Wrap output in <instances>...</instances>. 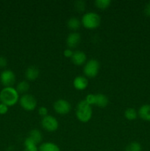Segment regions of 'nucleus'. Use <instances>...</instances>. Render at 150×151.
Instances as JSON below:
<instances>
[{
  "instance_id": "nucleus-1",
  "label": "nucleus",
  "mask_w": 150,
  "mask_h": 151,
  "mask_svg": "<svg viewBox=\"0 0 150 151\" xmlns=\"http://www.w3.org/2000/svg\"><path fill=\"white\" fill-rule=\"evenodd\" d=\"M19 98V92L13 87H4L0 91V102L8 107L16 105Z\"/></svg>"
},
{
  "instance_id": "nucleus-2",
  "label": "nucleus",
  "mask_w": 150,
  "mask_h": 151,
  "mask_svg": "<svg viewBox=\"0 0 150 151\" xmlns=\"http://www.w3.org/2000/svg\"><path fill=\"white\" fill-rule=\"evenodd\" d=\"M93 115L91 106H90L85 100H81L76 106V116L81 122H88L91 120Z\"/></svg>"
},
{
  "instance_id": "nucleus-3",
  "label": "nucleus",
  "mask_w": 150,
  "mask_h": 151,
  "mask_svg": "<svg viewBox=\"0 0 150 151\" xmlns=\"http://www.w3.org/2000/svg\"><path fill=\"white\" fill-rule=\"evenodd\" d=\"M81 23L86 29H96L99 27L101 24V17L98 13L94 12H88L82 16Z\"/></svg>"
},
{
  "instance_id": "nucleus-4",
  "label": "nucleus",
  "mask_w": 150,
  "mask_h": 151,
  "mask_svg": "<svg viewBox=\"0 0 150 151\" xmlns=\"http://www.w3.org/2000/svg\"><path fill=\"white\" fill-rule=\"evenodd\" d=\"M99 63L96 59H91L88 60L84 65L83 72L85 77L89 78H94L98 75L99 71Z\"/></svg>"
},
{
  "instance_id": "nucleus-5",
  "label": "nucleus",
  "mask_w": 150,
  "mask_h": 151,
  "mask_svg": "<svg viewBox=\"0 0 150 151\" xmlns=\"http://www.w3.org/2000/svg\"><path fill=\"white\" fill-rule=\"evenodd\" d=\"M19 102L21 107L27 111H32L37 106V100L35 97L29 94H23L19 98Z\"/></svg>"
},
{
  "instance_id": "nucleus-6",
  "label": "nucleus",
  "mask_w": 150,
  "mask_h": 151,
  "mask_svg": "<svg viewBox=\"0 0 150 151\" xmlns=\"http://www.w3.org/2000/svg\"><path fill=\"white\" fill-rule=\"evenodd\" d=\"M41 126L46 131L54 132L58 128L59 122L54 116H51V115H47V116L42 118Z\"/></svg>"
},
{
  "instance_id": "nucleus-7",
  "label": "nucleus",
  "mask_w": 150,
  "mask_h": 151,
  "mask_svg": "<svg viewBox=\"0 0 150 151\" xmlns=\"http://www.w3.org/2000/svg\"><path fill=\"white\" fill-rule=\"evenodd\" d=\"M16 80V75L10 69H4L0 74V82L4 87H13Z\"/></svg>"
},
{
  "instance_id": "nucleus-8",
  "label": "nucleus",
  "mask_w": 150,
  "mask_h": 151,
  "mask_svg": "<svg viewBox=\"0 0 150 151\" xmlns=\"http://www.w3.org/2000/svg\"><path fill=\"white\" fill-rule=\"evenodd\" d=\"M54 111L60 115H66L70 112L71 109V106L66 100L59 99L53 105Z\"/></svg>"
},
{
  "instance_id": "nucleus-9",
  "label": "nucleus",
  "mask_w": 150,
  "mask_h": 151,
  "mask_svg": "<svg viewBox=\"0 0 150 151\" xmlns=\"http://www.w3.org/2000/svg\"><path fill=\"white\" fill-rule=\"evenodd\" d=\"M81 36L79 32H73L68 35L66 38V45L69 49L76 48L80 43Z\"/></svg>"
},
{
  "instance_id": "nucleus-10",
  "label": "nucleus",
  "mask_w": 150,
  "mask_h": 151,
  "mask_svg": "<svg viewBox=\"0 0 150 151\" xmlns=\"http://www.w3.org/2000/svg\"><path fill=\"white\" fill-rule=\"evenodd\" d=\"M71 61L76 66H82L87 62V55L84 52L77 50L74 52L71 57Z\"/></svg>"
},
{
  "instance_id": "nucleus-11",
  "label": "nucleus",
  "mask_w": 150,
  "mask_h": 151,
  "mask_svg": "<svg viewBox=\"0 0 150 151\" xmlns=\"http://www.w3.org/2000/svg\"><path fill=\"white\" fill-rule=\"evenodd\" d=\"M73 86L75 89L79 90V91H83L88 86V78L85 76L79 75L74 79Z\"/></svg>"
},
{
  "instance_id": "nucleus-12",
  "label": "nucleus",
  "mask_w": 150,
  "mask_h": 151,
  "mask_svg": "<svg viewBox=\"0 0 150 151\" xmlns=\"http://www.w3.org/2000/svg\"><path fill=\"white\" fill-rule=\"evenodd\" d=\"M40 70L36 66H31L28 67L25 71V77L29 81H33L38 78Z\"/></svg>"
},
{
  "instance_id": "nucleus-13",
  "label": "nucleus",
  "mask_w": 150,
  "mask_h": 151,
  "mask_svg": "<svg viewBox=\"0 0 150 151\" xmlns=\"http://www.w3.org/2000/svg\"><path fill=\"white\" fill-rule=\"evenodd\" d=\"M138 114L143 120L150 122V104H144L141 106Z\"/></svg>"
},
{
  "instance_id": "nucleus-14",
  "label": "nucleus",
  "mask_w": 150,
  "mask_h": 151,
  "mask_svg": "<svg viewBox=\"0 0 150 151\" xmlns=\"http://www.w3.org/2000/svg\"><path fill=\"white\" fill-rule=\"evenodd\" d=\"M96 100L95 104L97 107L99 108H105L106 106L108 105L109 100L104 94L99 93V94H96Z\"/></svg>"
},
{
  "instance_id": "nucleus-15",
  "label": "nucleus",
  "mask_w": 150,
  "mask_h": 151,
  "mask_svg": "<svg viewBox=\"0 0 150 151\" xmlns=\"http://www.w3.org/2000/svg\"><path fill=\"white\" fill-rule=\"evenodd\" d=\"M38 151H60V149L57 145L47 142L41 144L38 147Z\"/></svg>"
},
{
  "instance_id": "nucleus-16",
  "label": "nucleus",
  "mask_w": 150,
  "mask_h": 151,
  "mask_svg": "<svg viewBox=\"0 0 150 151\" xmlns=\"http://www.w3.org/2000/svg\"><path fill=\"white\" fill-rule=\"evenodd\" d=\"M81 24H82L81 21L76 17L70 18L67 22L68 28L70 29L71 30L74 31V32H76L77 29H79V27H81Z\"/></svg>"
},
{
  "instance_id": "nucleus-17",
  "label": "nucleus",
  "mask_w": 150,
  "mask_h": 151,
  "mask_svg": "<svg viewBox=\"0 0 150 151\" xmlns=\"http://www.w3.org/2000/svg\"><path fill=\"white\" fill-rule=\"evenodd\" d=\"M29 137L32 141H33L35 144L38 145V144H39L41 141H42V134H41V131L38 129H32L31 130L29 134Z\"/></svg>"
},
{
  "instance_id": "nucleus-18",
  "label": "nucleus",
  "mask_w": 150,
  "mask_h": 151,
  "mask_svg": "<svg viewBox=\"0 0 150 151\" xmlns=\"http://www.w3.org/2000/svg\"><path fill=\"white\" fill-rule=\"evenodd\" d=\"M24 145V149L23 151H38V147L37 145L29 137H26Z\"/></svg>"
},
{
  "instance_id": "nucleus-19",
  "label": "nucleus",
  "mask_w": 150,
  "mask_h": 151,
  "mask_svg": "<svg viewBox=\"0 0 150 151\" xmlns=\"http://www.w3.org/2000/svg\"><path fill=\"white\" fill-rule=\"evenodd\" d=\"M16 90L19 92V94H26L29 89V84L27 81H23L19 82L16 86Z\"/></svg>"
},
{
  "instance_id": "nucleus-20",
  "label": "nucleus",
  "mask_w": 150,
  "mask_h": 151,
  "mask_svg": "<svg viewBox=\"0 0 150 151\" xmlns=\"http://www.w3.org/2000/svg\"><path fill=\"white\" fill-rule=\"evenodd\" d=\"M138 115V111L132 108H129L124 111V116L128 120H135L136 119Z\"/></svg>"
},
{
  "instance_id": "nucleus-21",
  "label": "nucleus",
  "mask_w": 150,
  "mask_h": 151,
  "mask_svg": "<svg viewBox=\"0 0 150 151\" xmlns=\"http://www.w3.org/2000/svg\"><path fill=\"white\" fill-rule=\"evenodd\" d=\"M110 4H111V1L110 0H96L94 2L96 7L101 10L107 9V7H110Z\"/></svg>"
},
{
  "instance_id": "nucleus-22",
  "label": "nucleus",
  "mask_w": 150,
  "mask_h": 151,
  "mask_svg": "<svg viewBox=\"0 0 150 151\" xmlns=\"http://www.w3.org/2000/svg\"><path fill=\"white\" fill-rule=\"evenodd\" d=\"M142 147L141 144L137 142H132L126 145L125 151H141Z\"/></svg>"
},
{
  "instance_id": "nucleus-23",
  "label": "nucleus",
  "mask_w": 150,
  "mask_h": 151,
  "mask_svg": "<svg viewBox=\"0 0 150 151\" xmlns=\"http://www.w3.org/2000/svg\"><path fill=\"white\" fill-rule=\"evenodd\" d=\"M85 6H86V3L82 0H79V1H76L74 2V8L78 13L83 12L85 10Z\"/></svg>"
},
{
  "instance_id": "nucleus-24",
  "label": "nucleus",
  "mask_w": 150,
  "mask_h": 151,
  "mask_svg": "<svg viewBox=\"0 0 150 151\" xmlns=\"http://www.w3.org/2000/svg\"><path fill=\"white\" fill-rule=\"evenodd\" d=\"M85 101L87 103L91 106V105L95 104V100H96V95L94 94H89L86 96L85 99Z\"/></svg>"
},
{
  "instance_id": "nucleus-25",
  "label": "nucleus",
  "mask_w": 150,
  "mask_h": 151,
  "mask_svg": "<svg viewBox=\"0 0 150 151\" xmlns=\"http://www.w3.org/2000/svg\"><path fill=\"white\" fill-rule=\"evenodd\" d=\"M9 107L4 103H0V115H4L8 112Z\"/></svg>"
},
{
  "instance_id": "nucleus-26",
  "label": "nucleus",
  "mask_w": 150,
  "mask_h": 151,
  "mask_svg": "<svg viewBox=\"0 0 150 151\" xmlns=\"http://www.w3.org/2000/svg\"><path fill=\"white\" fill-rule=\"evenodd\" d=\"M38 114L42 116V117L47 116L48 115V109L44 107V106H41L38 109Z\"/></svg>"
},
{
  "instance_id": "nucleus-27",
  "label": "nucleus",
  "mask_w": 150,
  "mask_h": 151,
  "mask_svg": "<svg viewBox=\"0 0 150 151\" xmlns=\"http://www.w3.org/2000/svg\"><path fill=\"white\" fill-rule=\"evenodd\" d=\"M7 65V60L5 57L2 55H0V68L3 69V68L6 67Z\"/></svg>"
},
{
  "instance_id": "nucleus-28",
  "label": "nucleus",
  "mask_w": 150,
  "mask_h": 151,
  "mask_svg": "<svg viewBox=\"0 0 150 151\" xmlns=\"http://www.w3.org/2000/svg\"><path fill=\"white\" fill-rule=\"evenodd\" d=\"M73 54H74V52L72 51L71 49L67 48L63 51V55H64V56L66 58H71Z\"/></svg>"
},
{
  "instance_id": "nucleus-29",
  "label": "nucleus",
  "mask_w": 150,
  "mask_h": 151,
  "mask_svg": "<svg viewBox=\"0 0 150 151\" xmlns=\"http://www.w3.org/2000/svg\"><path fill=\"white\" fill-rule=\"evenodd\" d=\"M144 13L146 16H150V2L147 3L144 7Z\"/></svg>"
}]
</instances>
